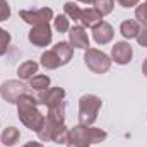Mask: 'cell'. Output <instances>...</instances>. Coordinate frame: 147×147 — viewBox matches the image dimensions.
<instances>
[{"label":"cell","instance_id":"7a4b0ae2","mask_svg":"<svg viewBox=\"0 0 147 147\" xmlns=\"http://www.w3.org/2000/svg\"><path fill=\"white\" fill-rule=\"evenodd\" d=\"M101 106H103L101 98H98L96 94H84L79 99V123L80 125H94Z\"/></svg>","mask_w":147,"mask_h":147},{"label":"cell","instance_id":"ba28073f","mask_svg":"<svg viewBox=\"0 0 147 147\" xmlns=\"http://www.w3.org/2000/svg\"><path fill=\"white\" fill-rule=\"evenodd\" d=\"M28 39L31 45L34 46H39V48H45L51 43L53 39V31L50 28V24H39V26H33L29 34H28Z\"/></svg>","mask_w":147,"mask_h":147},{"label":"cell","instance_id":"ac0fdd59","mask_svg":"<svg viewBox=\"0 0 147 147\" xmlns=\"http://www.w3.org/2000/svg\"><path fill=\"white\" fill-rule=\"evenodd\" d=\"M39 65H41L43 69H46V70H55V69L62 67V63H60V60H58V57L55 55L53 50H48V51H45V53L41 55Z\"/></svg>","mask_w":147,"mask_h":147},{"label":"cell","instance_id":"603a6c76","mask_svg":"<svg viewBox=\"0 0 147 147\" xmlns=\"http://www.w3.org/2000/svg\"><path fill=\"white\" fill-rule=\"evenodd\" d=\"M53 28H55V31H58V33H69V29H70V19H69L65 14L57 16V17L53 19Z\"/></svg>","mask_w":147,"mask_h":147},{"label":"cell","instance_id":"d4e9b609","mask_svg":"<svg viewBox=\"0 0 147 147\" xmlns=\"http://www.w3.org/2000/svg\"><path fill=\"white\" fill-rule=\"evenodd\" d=\"M38 139L41 140V142H51V127H50V123L45 120V123L41 125V128L36 132Z\"/></svg>","mask_w":147,"mask_h":147},{"label":"cell","instance_id":"484cf974","mask_svg":"<svg viewBox=\"0 0 147 147\" xmlns=\"http://www.w3.org/2000/svg\"><path fill=\"white\" fill-rule=\"evenodd\" d=\"M135 19L139 24H147V0L139 3L135 9Z\"/></svg>","mask_w":147,"mask_h":147},{"label":"cell","instance_id":"4316f807","mask_svg":"<svg viewBox=\"0 0 147 147\" xmlns=\"http://www.w3.org/2000/svg\"><path fill=\"white\" fill-rule=\"evenodd\" d=\"M9 45H10V34L3 28H0V57L5 55V51L9 50Z\"/></svg>","mask_w":147,"mask_h":147},{"label":"cell","instance_id":"6da1fadb","mask_svg":"<svg viewBox=\"0 0 147 147\" xmlns=\"http://www.w3.org/2000/svg\"><path fill=\"white\" fill-rule=\"evenodd\" d=\"M16 105H17V115H19V120L22 121V125H26L33 132H38L41 128V125L45 123L46 116L38 110L39 103L34 96V91H29L24 96H21Z\"/></svg>","mask_w":147,"mask_h":147},{"label":"cell","instance_id":"7c38bea8","mask_svg":"<svg viewBox=\"0 0 147 147\" xmlns=\"http://www.w3.org/2000/svg\"><path fill=\"white\" fill-rule=\"evenodd\" d=\"M101 21H103V16H101L94 7L82 9V12H80V19H79V22H80L82 28H89V29H92V28L98 26Z\"/></svg>","mask_w":147,"mask_h":147},{"label":"cell","instance_id":"cb8c5ba5","mask_svg":"<svg viewBox=\"0 0 147 147\" xmlns=\"http://www.w3.org/2000/svg\"><path fill=\"white\" fill-rule=\"evenodd\" d=\"M67 147H91L89 142H86L82 137H79L75 132H69V139H67Z\"/></svg>","mask_w":147,"mask_h":147},{"label":"cell","instance_id":"ffe728a7","mask_svg":"<svg viewBox=\"0 0 147 147\" xmlns=\"http://www.w3.org/2000/svg\"><path fill=\"white\" fill-rule=\"evenodd\" d=\"M28 87L31 91H45L50 87V77L45 74H36L34 77H31L28 80Z\"/></svg>","mask_w":147,"mask_h":147},{"label":"cell","instance_id":"e0dca14e","mask_svg":"<svg viewBox=\"0 0 147 147\" xmlns=\"http://www.w3.org/2000/svg\"><path fill=\"white\" fill-rule=\"evenodd\" d=\"M19 139H21V132H19V128H16V127H7V128L2 132V135H0V142L5 147L16 146V144L19 142Z\"/></svg>","mask_w":147,"mask_h":147},{"label":"cell","instance_id":"44dd1931","mask_svg":"<svg viewBox=\"0 0 147 147\" xmlns=\"http://www.w3.org/2000/svg\"><path fill=\"white\" fill-rule=\"evenodd\" d=\"M80 12H82V9L75 3V2H67V3H63V14L69 17V19H72L74 22H79V19H80Z\"/></svg>","mask_w":147,"mask_h":147},{"label":"cell","instance_id":"277c9868","mask_svg":"<svg viewBox=\"0 0 147 147\" xmlns=\"http://www.w3.org/2000/svg\"><path fill=\"white\" fill-rule=\"evenodd\" d=\"M31 89L28 87V84H24L22 80H16V79H10V80H5L2 86H0V96L10 103V105H16L17 99L21 96H24L26 92H29Z\"/></svg>","mask_w":147,"mask_h":147},{"label":"cell","instance_id":"5bb4252c","mask_svg":"<svg viewBox=\"0 0 147 147\" xmlns=\"http://www.w3.org/2000/svg\"><path fill=\"white\" fill-rule=\"evenodd\" d=\"M46 121L51 123V125H62V123H65V101L60 103V105H57V106L48 108Z\"/></svg>","mask_w":147,"mask_h":147},{"label":"cell","instance_id":"7402d4cb","mask_svg":"<svg viewBox=\"0 0 147 147\" xmlns=\"http://www.w3.org/2000/svg\"><path fill=\"white\" fill-rule=\"evenodd\" d=\"M92 7L105 17V16H108V14L113 12V9H115V0H94Z\"/></svg>","mask_w":147,"mask_h":147},{"label":"cell","instance_id":"83f0119b","mask_svg":"<svg viewBox=\"0 0 147 147\" xmlns=\"http://www.w3.org/2000/svg\"><path fill=\"white\" fill-rule=\"evenodd\" d=\"M10 19V5L7 0H0V22Z\"/></svg>","mask_w":147,"mask_h":147},{"label":"cell","instance_id":"30bf717a","mask_svg":"<svg viewBox=\"0 0 147 147\" xmlns=\"http://www.w3.org/2000/svg\"><path fill=\"white\" fill-rule=\"evenodd\" d=\"M69 43L72 45L74 48L79 50H87L89 48V36L86 28L82 26H74L69 29Z\"/></svg>","mask_w":147,"mask_h":147},{"label":"cell","instance_id":"3957f363","mask_svg":"<svg viewBox=\"0 0 147 147\" xmlns=\"http://www.w3.org/2000/svg\"><path fill=\"white\" fill-rule=\"evenodd\" d=\"M84 63L86 67L94 74H106L111 69V57H108L105 51L96 48H87L84 53Z\"/></svg>","mask_w":147,"mask_h":147},{"label":"cell","instance_id":"4fadbf2b","mask_svg":"<svg viewBox=\"0 0 147 147\" xmlns=\"http://www.w3.org/2000/svg\"><path fill=\"white\" fill-rule=\"evenodd\" d=\"M51 50H53V51H55V55L58 57V60H60L62 67H63V65H67V63L72 60V57H74V46L69 43V41H58Z\"/></svg>","mask_w":147,"mask_h":147},{"label":"cell","instance_id":"5b68a950","mask_svg":"<svg viewBox=\"0 0 147 147\" xmlns=\"http://www.w3.org/2000/svg\"><path fill=\"white\" fill-rule=\"evenodd\" d=\"M19 17L29 26H39V24H50V21L55 19V14L50 7H43L34 10H21Z\"/></svg>","mask_w":147,"mask_h":147},{"label":"cell","instance_id":"8992f818","mask_svg":"<svg viewBox=\"0 0 147 147\" xmlns=\"http://www.w3.org/2000/svg\"><path fill=\"white\" fill-rule=\"evenodd\" d=\"M34 96H36L39 105H45L46 108H51V106H57V105L63 103L65 89L63 87H48L45 91H34Z\"/></svg>","mask_w":147,"mask_h":147},{"label":"cell","instance_id":"4dcf8cb0","mask_svg":"<svg viewBox=\"0 0 147 147\" xmlns=\"http://www.w3.org/2000/svg\"><path fill=\"white\" fill-rule=\"evenodd\" d=\"M22 147H43L41 142H28V144H24Z\"/></svg>","mask_w":147,"mask_h":147},{"label":"cell","instance_id":"9a60e30c","mask_svg":"<svg viewBox=\"0 0 147 147\" xmlns=\"http://www.w3.org/2000/svg\"><path fill=\"white\" fill-rule=\"evenodd\" d=\"M38 69H39V63L33 62V60H26L24 63L19 65L17 69V75L21 80H29L31 77H34L38 74Z\"/></svg>","mask_w":147,"mask_h":147},{"label":"cell","instance_id":"f546056e","mask_svg":"<svg viewBox=\"0 0 147 147\" xmlns=\"http://www.w3.org/2000/svg\"><path fill=\"white\" fill-rule=\"evenodd\" d=\"M116 2H118V5H121V7H125V9H130V7L139 5L140 0H116Z\"/></svg>","mask_w":147,"mask_h":147},{"label":"cell","instance_id":"d6986e66","mask_svg":"<svg viewBox=\"0 0 147 147\" xmlns=\"http://www.w3.org/2000/svg\"><path fill=\"white\" fill-rule=\"evenodd\" d=\"M50 127H51V142H55V144H67L70 128H67L65 123H62V125H51L50 123Z\"/></svg>","mask_w":147,"mask_h":147},{"label":"cell","instance_id":"52a82bcc","mask_svg":"<svg viewBox=\"0 0 147 147\" xmlns=\"http://www.w3.org/2000/svg\"><path fill=\"white\" fill-rule=\"evenodd\" d=\"M72 132H75L79 137H82L86 142H89V144H101V142H105L106 140V137H108V134L103 130V128H96V127H92V125H75L74 128H70Z\"/></svg>","mask_w":147,"mask_h":147},{"label":"cell","instance_id":"f1b7e54d","mask_svg":"<svg viewBox=\"0 0 147 147\" xmlns=\"http://www.w3.org/2000/svg\"><path fill=\"white\" fill-rule=\"evenodd\" d=\"M135 39H137V43L140 46L147 48V24H140V31H139V34H137Z\"/></svg>","mask_w":147,"mask_h":147},{"label":"cell","instance_id":"d6a6232c","mask_svg":"<svg viewBox=\"0 0 147 147\" xmlns=\"http://www.w3.org/2000/svg\"><path fill=\"white\" fill-rule=\"evenodd\" d=\"M142 72H144V75L147 77V58L144 60V63H142Z\"/></svg>","mask_w":147,"mask_h":147},{"label":"cell","instance_id":"8fae6325","mask_svg":"<svg viewBox=\"0 0 147 147\" xmlns=\"http://www.w3.org/2000/svg\"><path fill=\"white\" fill-rule=\"evenodd\" d=\"M113 36H115L113 26L108 24L106 21H101L98 26H94V28H92V38H94V41H96L98 45H101V46L111 43Z\"/></svg>","mask_w":147,"mask_h":147},{"label":"cell","instance_id":"2e32d148","mask_svg":"<svg viewBox=\"0 0 147 147\" xmlns=\"http://www.w3.org/2000/svg\"><path fill=\"white\" fill-rule=\"evenodd\" d=\"M139 31H140V24L137 21L128 19V21H123L120 24V33H121V36L125 39H135Z\"/></svg>","mask_w":147,"mask_h":147},{"label":"cell","instance_id":"9c48e42d","mask_svg":"<svg viewBox=\"0 0 147 147\" xmlns=\"http://www.w3.org/2000/svg\"><path fill=\"white\" fill-rule=\"evenodd\" d=\"M134 58V48L128 41H118L111 46V62L116 65H127Z\"/></svg>","mask_w":147,"mask_h":147},{"label":"cell","instance_id":"1f68e13d","mask_svg":"<svg viewBox=\"0 0 147 147\" xmlns=\"http://www.w3.org/2000/svg\"><path fill=\"white\" fill-rule=\"evenodd\" d=\"M74 2H82V3H86V5H92V3H94V0H74Z\"/></svg>","mask_w":147,"mask_h":147}]
</instances>
